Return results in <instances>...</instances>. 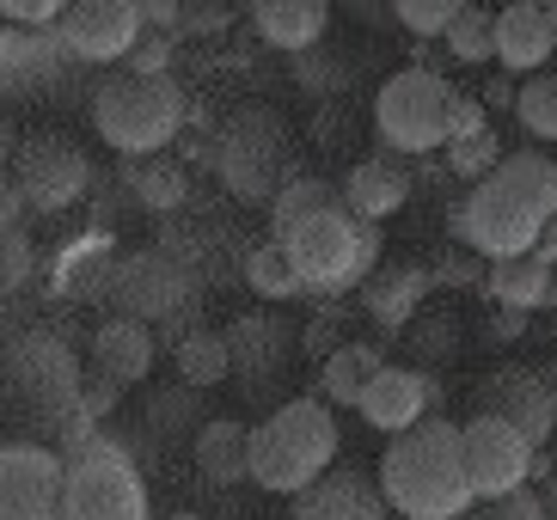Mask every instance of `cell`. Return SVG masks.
Instances as JSON below:
<instances>
[{
  "instance_id": "6da1fadb",
  "label": "cell",
  "mask_w": 557,
  "mask_h": 520,
  "mask_svg": "<svg viewBox=\"0 0 557 520\" xmlns=\"http://www.w3.org/2000/svg\"><path fill=\"white\" fill-rule=\"evenodd\" d=\"M557 221V165L545 153H508L484 184L454 202V239L484 263L533 258Z\"/></svg>"
},
{
  "instance_id": "7a4b0ae2",
  "label": "cell",
  "mask_w": 557,
  "mask_h": 520,
  "mask_svg": "<svg viewBox=\"0 0 557 520\" xmlns=\"http://www.w3.org/2000/svg\"><path fill=\"white\" fill-rule=\"evenodd\" d=\"M380 496L405 520H459L472 515V478H466V435L447 417H423L417 429L386 447L380 459Z\"/></svg>"
},
{
  "instance_id": "3957f363",
  "label": "cell",
  "mask_w": 557,
  "mask_h": 520,
  "mask_svg": "<svg viewBox=\"0 0 557 520\" xmlns=\"http://www.w3.org/2000/svg\"><path fill=\"white\" fill-rule=\"evenodd\" d=\"M337 417L325 398H288L251 429V484L270 496H300L337 459Z\"/></svg>"
},
{
  "instance_id": "277c9868",
  "label": "cell",
  "mask_w": 557,
  "mask_h": 520,
  "mask_svg": "<svg viewBox=\"0 0 557 520\" xmlns=\"http://www.w3.org/2000/svg\"><path fill=\"white\" fill-rule=\"evenodd\" d=\"M81 361L55 331H18L0 349V405H13L25 423L67 435L81 417Z\"/></svg>"
},
{
  "instance_id": "5b68a950",
  "label": "cell",
  "mask_w": 557,
  "mask_h": 520,
  "mask_svg": "<svg viewBox=\"0 0 557 520\" xmlns=\"http://www.w3.org/2000/svg\"><path fill=\"white\" fill-rule=\"evenodd\" d=\"M270 245H282V258L295 263L300 294H344V288H361L380 270V227H368L344 202L307 214L300 227H288Z\"/></svg>"
},
{
  "instance_id": "8992f818",
  "label": "cell",
  "mask_w": 557,
  "mask_h": 520,
  "mask_svg": "<svg viewBox=\"0 0 557 520\" xmlns=\"http://www.w3.org/2000/svg\"><path fill=\"white\" fill-rule=\"evenodd\" d=\"M92 129L104 135V147H116L123 160H160V147L178 141L184 129V92L178 81H141V74H111L92 92Z\"/></svg>"
},
{
  "instance_id": "52a82bcc",
  "label": "cell",
  "mask_w": 557,
  "mask_h": 520,
  "mask_svg": "<svg viewBox=\"0 0 557 520\" xmlns=\"http://www.w3.org/2000/svg\"><path fill=\"white\" fill-rule=\"evenodd\" d=\"M62 520H148V478L111 435L62 454Z\"/></svg>"
},
{
  "instance_id": "ba28073f",
  "label": "cell",
  "mask_w": 557,
  "mask_h": 520,
  "mask_svg": "<svg viewBox=\"0 0 557 520\" xmlns=\"http://www.w3.org/2000/svg\"><path fill=\"white\" fill-rule=\"evenodd\" d=\"M454 92L435 67H398L393 81L380 86L374 98V129L393 153H435L447 147V111H454Z\"/></svg>"
},
{
  "instance_id": "9c48e42d",
  "label": "cell",
  "mask_w": 557,
  "mask_h": 520,
  "mask_svg": "<svg viewBox=\"0 0 557 520\" xmlns=\"http://www.w3.org/2000/svg\"><path fill=\"white\" fill-rule=\"evenodd\" d=\"M104 300L116 307V319H135V325L190 319V307H197V276L172 251H129V258L111 263Z\"/></svg>"
},
{
  "instance_id": "30bf717a",
  "label": "cell",
  "mask_w": 557,
  "mask_h": 520,
  "mask_svg": "<svg viewBox=\"0 0 557 520\" xmlns=\"http://www.w3.org/2000/svg\"><path fill=\"white\" fill-rule=\"evenodd\" d=\"M214 172L246 202H276L282 178V123L270 111H239L214 135Z\"/></svg>"
},
{
  "instance_id": "8fae6325",
  "label": "cell",
  "mask_w": 557,
  "mask_h": 520,
  "mask_svg": "<svg viewBox=\"0 0 557 520\" xmlns=\"http://www.w3.org/2000/svg\"><path fill=\"white\" fill-rule=\"evenodd\" d=\"M13 190L25 209L62 214L92 190V165H86V153L67 135H37V141H25L13 153Z\"/></svg>"
},
{
  "instance_id": "7c38bea8",
  "label": "cell",
  "mask_w": 557,
  "mask_h": 520,
  "mask_svg": "<svg viewBox=\"0 0 557 520\" xmlns=\"http://www.w3.org/2000/svg\"><path fill=\"white\" fill-rule=\"evenodd\" d=\"M459 435H466V478H472V496L478 503H496V496H515V490H527V478H533V441L521 435V429L496 423V417H466L459 423Z\"/></svg>"
},
{
  "instance_id": "4fadbf2b",
  "label": "cell",
  "mask_w": 557,
  "mask_h": 520,
  "mask_svg": "<svg viewBox=\"0 0 557 520\" xmlns=\"http://www.w3.org/2000/svg\"><path fill=\"white\" fill-rule=\"evenodd\" d=\"M0 520H62V454L44 441H0Z\"/></svg>"
},
{
  "instance_id": "5bb4252c",
  "label": "cell",
  "mask_w": 557,
  "mask_h": 520,
  "mask_svg": "<svg viewBox=\"0 0 557 520\" xmlns=\"http://www.w3.org/2000/svg\"><path fill=\"white\" fill-rule=\"evenodd\" d=\"M478 417H496V423L521 429L533 447L557 435V386L540 368H496V374L478 380Z\"/></svg>"
},
{
  "instance_id": "9a60e30c",
  "label": "cell",
  "mask_w": 557,
  "mask_h": 520,
  "mask_svg": "<svg viewBox=\"0 0 557 520\" xmlns=\"http://www.w3.org/2000/svg\"><path fill=\"white\" fill-rule=\"evenodd\" d=\"M141 7L135 0H81L67 7L55 37L74 62H129V49L141 44Z\"/></svg>"
},
{
  "instance_id": "2e32d148",
  "label": "cell",
  "mask_w": 557,
  "mask_h": 520,
  "mask_svg": "<svg viewBox=\"0 0 557 520\" xmlns=\"http://www.w3.org/2000/svg\"><path fill=\"white\" fill-rule=\"evenodd\" d=\"M442 405V386L423 374V368H380L368 386H361V423L380 429V435H405Z\"/></svg>"
},
{
  "instance_id": "e0dca14e",
  "label": "cell",
  "mask_w": 557,
  "mask_h": 520,
  "mask_svg": "<svg viewBox=\"0 0 557 520\" xmlns=\"http://www.w3.org/2000/svg\"><path fill=\"white\" fill-rule=\"evenodd\" d=\"M295 520H386L380 478H368L361 466H331L295 496Z\"/></svg>"
},
{
  "instance_id": "ac0fdd59",
  "label": "cell",
  "mask_w": 557,
  "mask_h": 520,
  "mask_svg": "<svg viewBox=\"0 0 557 520\" xmlns=\"http://www.w3.org/2000/svg\"><path fill=\"white\" fill-rule=\"evenodd\" d=\"M429 294H435V276L423 263H380L374 276L361 282V312L380 331H405V325H417Z\"/></svg>"
},
{
  "instance_id": "d6986e66",
  "label": "cell",
  "mask_w": 557,
  "mask_h": 520,
  "mask_svg": "<svg viewBox=\"0 0 557 520\" xmlns=\"http://www.w3.org/2000/svg\"><path fill=\"white\" fill-rule=\"evenodd\" d=\"M552 55H557L552 7L515 0V7H503V13H496V62H503L508 74H540Z\"/></svg>"
},
{
  "instance_id": "ffe728a7",
  "label": "cell",
  "mask_w": 557,
  "mask_h": 520,
  "mask_svg": "<svg viewBox=\"0 0 557 520\" xmlns=\"http://www.w3.org/2000/svg\"><path fill=\"white\" fill-rule=\"evenodd\" d=\"M221 337H227L233 374L246 380V386H263L282 361L295 356V331L282 325V319H270V312H246V319H233Z\"/></svg>"
},
{
  "instance_id": "44dd1931",
  "label": "cell",
  "mask_w": 557,
  "mask_h": 520,
  "mask_svg": "<svg viewBox=\"0 0 557 520\" xmlns=\"http://www.w3.org/2000/svg\"><path fill=\"white\" fill-rule=\"evenodd\" d=\"M92 374L116 380V386H141L153 374V325L135 319H104L92 331Z\"/></svg>"
},
{
  "instance_id": "7402d4cb",
  "label": "cell",
  "mask_w": 557,
  "mask_h": 520,
  "mask_svg": "<svg viewBox=\"0 0 557 520\" xmlns=\"http://www.w3.org/2000/svg\"><path fill=\"white\" fill-rule=\"evenodd\" d=\"M251 25H258V37L270 49L307 55V49H319V37H325L331 7L325 0H258V7H251Z\"/></svg>"
},
{
  "instance_id": "603a6c76",
  "label": "cell",
  "mask_w": 557,
  "mask_h": 520,
  "mask_svg": "<svg viewBox=\"0 0 557 520\" xmlns=\"http://www.w3.org/2000/svg\"><path fill=\"white\" fill-rule=\"evenodd\" d=\"M405 196H410V172L398 165V153H386V160H361L356 172L344 178V209L361 214L368 227H380L386 214L405 209Z\"/></svg>"
},
{
  "instance_id": "cb8c5ba5",
  "label": "cell",
  "mask_w": 557,
  "mask_h": 520,
  "mask_svg": "<svg viewBox=\"0 0 557 520\" xmlns=\"http://www.w3.org/2000/svg\"><path fill=\"white\" fill-rule=\"evenodd\" d=\"M190 459H197V472L209 478L214 490H233L251 478V429L233 423V417H209L202 435L190 441Z\"/></svg>"
},
{
  "instance_id": "d4e9b609",
  "label": "cell",
  "mask_w": 557,
  "mask_h": 520,
  "mask_svg": "<svg viewBox=\"0 0 557 520\" xmlns=\"http://www.w3.org/2000/svg\"><path fill=\"white\" fill-rule=\"evenodd\" d=\"M552 288H557V270L540 258H508V263H491V276H484V294H491L503 312H540L552 307Z\"/></svg>"
},
{
  "instance_id": "484cf974",
  "label": "cell",
  "mask_w": 557,
  "mask_h": 520,
  "mask_svg": "<svg viewBox=\"0 0 557 520\" xmlns=\"http://www.w3.org/2000/svg\"><path fill=\"white\" fill-rule=\"evenodd\" d=\"M386 361H380L374 343H337L325 356V368H319V398H325L331 410L337 405H361V386L380 374Z\"/></svg>"
},
{
  "instance_id": "4316f807",
  "label": "cell",
  "mask_w": 557,
  "mask_h": 520,
  "mask_svg": "<svg viewBox=\"0 0 557 520\" xmlns=\"http://www.w3.org/2000/svg\"><path fill=\"white\" fill-rule=\"evenodd\" d=\"M123 190L141 202L148 214H172L184 209V196H190V178H184V165L178 160H129L123 165Z\"/></svg>"
},
{
  "instance_id": "83f0119b",
  "label": "cell",
  "mask_w": 557,
  "mask_h": 520,
  "mask_svg": "<svg viewBox=\"0 0 557 520\" xmlns=\"http://www.w3.org/2000/svg\"><path fill=\"white\" fill-rule=\"evenodd\" d=\"M172 356H178V380L190 392H209V386H221V380L233 374V356H227V337H221V331L190 325L178 343H172Z\"/></svg>"
},
{
  "instance_id": "f1b7e54d",
  "label": "cell",
  "mask_w": 557,
  "mask_h": 520,
  "mask_svg": "<svg viewBox=\"0 0 557 520\" xmlns=\"http://www.w3.org/2000/svg\"><path fill=\"white\" fill-rule=\"evenodd\" d=\"M331 202H344V190H331L325 178H288L276 190V202H270V239H282L288 227H300L307 214H319V209H331Z\"/></svg>"
},
{
  "instance_id": "f546056e",
  "label": "cell",
  "mask_w": 557,
  "mask_h": 520,
  "mask_svg": "<svg viewBox=\"0 0 557 520\" xmlns=\"http://www.w3.org/2000/svg\"><path fill=\"white\" fill-rule=\"evenodd\" d=\"M111 239H99V233H92V239H74L67 245V258H62V270H55V288L62 294H74V300H81L86 288L92 294H104V282H111Z\"/></svg>"
},
{
  "instance_id": "4dcf8cb0",
  "label": "cell",
  "mask_w": 557,
  "mask_h": 520,
  "mask_svg": "<svg viewBox=\"0 0 557 520\" xmlns=\"http://www.w3.org/2000/svg\"><path fill=\"white\" fill-rule=\"evenodd\" d=\"M148 435H153V441H197V435H202L197 392L184 386V380L148 398Z\"/></svg>"
},
{
  "instance_id": "1f68e13d",
  "label": "cell",
  "mask_w": 557,
  "mask_h": 520,
  "mask_svg": "<svg viewBox=\"0 0 557 520\" xmlns=\"http://www.w3.org/2000/svg\"><path fill=\"white\" fill-rule=\"evenodd\" d=\"M447 55L454 62H496V13H484V7H459V18L447 25Z\"/></svg>"
},
{
  "instance_id": "d6a6232c",
  "label": "cell",
  "mask_w": 557,
  "mask_h": 520,
  "mask_svg": "<svg viewBox=\"0 0 557 520\" xmlns=\"http://www.w3.org/2000/svg\"><path fill=\"white\" fill-rule=\"evenodd\" d=\"M515 123L533 141H557V74H533L515 98Z\"/></svg>"
},
{
  "instance_id": "836d02e7",
  "label": "cell",
  "mask_w": 557,
  "mask_h": 520,
  "mask_svg": "<svg viewBox=\"0 0 557 520\" xmlns=\"http://www.w3.org/2000/svg\"><path fill=\"white\" fill-rule=\"evenodd\" d=\"M246 282H251V294H263V300H295L300 294V276H295V263L282 258V245H258V251H251Z\"/></svg>"
},
{
  "instance_id": "e575fe53",
  "label": "cell",
  "mask_w": 557,
  "mask_h": 520,
  "mask_svg": "<svg viewBox=\"0 0 557 520\" xmlns=\"http://www.w3.org/2000/svg\"><path fill=\"white\" fill-rule=\"evenodd\" d=\"M503 160H508V153H503V141H496V129H484V135H472V141L447 147V172H454V178H466V184H484Z\"/></svg>"
},
{
  "instance_id": "d590c367",
  "label": "cell",
  "mask_w": 557,
  "mask_h": 520,
  "mask_svg": "<svg viewBox=\"0 0 557 520\" xmlns=\"http://www.w3.org/2000/svg\"><path fill=\"white\" fill-rule=\"evenodd\" d=\"M393 18L410 37H447V25L459 18V0H398Z\"/></svg>"
},
{
  "instance_id": "8d00e7d4",
  "label": "cell",
  "mask_w": 557,
  "mask_h": 520,
  "mask_svg": "<svg viewBox=\"0 0 557 520\" xmlns=\"http://www.w3.org/2000/svg\"><path fill=\"white\" fill-rule=\"evenodd\" d=\"M37 270V251L25 239V227H0V294H18Z\"/></svg>"
},
{
  "instance_id": "74e56055",
  "label": "cell",
  "mask_w": 557,
  "mask_h": 520,
  "mask_svg": "<svg viewBox=\"0 0 557 520\" xmlns=\"http://www.w3.org/2000/svg\"><path fill=\"white\" fill-rule=\"evenodd\" d=\"M472 520H552V515H545V496H540V490H515V496L478 503Z\"/></svg>"
},
{
  "instance_id": "f35d334b",
  "label": "cell",
  "mask_w": 557,
  "mask_h": 520,
  "mask_svg": "<svg viewBox=\"0 0 557 520\" xmlns=\"http://www.w3.org/2000/svg\"><path fill=\"white\" fill-rule=\"evenodd\" d=\"M172 49H178V37L141 32V44L129 49V74H141V81H165V67H172Z\"/></svg>"
},
{
  "instance_id": "ab89813d",
  "label": "cell",
  "mask_w": 557,
  "mask_h": 520,
  "mask_svg": "<svg viewBox=\"0 0 557 520\" xmlns=\"http://www.w3.org/2000/svg\"><path fill=\"white\" fill-rule=\"evenodd\" d=\"M67 7L55 0H0V25H13V32H44V25H62Z\"/></svg>"
},
{
  "instance_id": "60d3db41",
  "label": "cell",
  "mask_w": 557,
  "mask_h": 520,
  "mask_svg": "<svg viewBox=\"0 0 557 520\" xmlns=\"http://www.w3.org/2000/svg\"><path fill=\"white\" fill-rule=\"evenodd\" d=\"M484 98H472V92H454V111H447V147L454 141H472V135H484L491 123H484Z\"/></svg>"
},
{
  "instance_id": "b9f144b4",
  "label": "cell",
  "mask_w": 557,
  "mask_h": 520,
  "mask_svg": "<svg viewBox=\"0 0 557 520\" xmlns=\"http://www.w3.org/2000/svg\"><path fill=\"white\" fill-rule=\"evenodd\" d=\"M116 398H123V386H116V380H104V374H86L81 380V417L92 429H104V417L116 410Z\"/></svg>"
},
{
  "instance_id": "7bdbcfd3",
  "label": "cell",
  "mask_w": 557,
  "mask_h": 520,
  "mask_svg": "<svg viewBox=\"0 0 557 520\" xmlns=\"http://www.w3.org/2000/svg\"><path fill=\"white\" fill-rule=\"evenodd\" d=\"M410 349L423 361L454 356V319H429V325H410Z\"/></svg>"
},
{
  "instance_id": "ee69618b",
  "label": "cell",
  "mask_w": 557,
  "mask_h": 520,
  "mask_svg": "<svg viewBox=\"0 0 557 520\" xmlns=\"http://www.w3.org/2000/svg\"><path fill=\"white\" fill-rule=\"evenodd\" d=\"M429 276H435V288H472V282H484L491 270H484V258H472V251H459V258L435 263Z\"/></svg>"
},
{
  "instance_id": "f6af8a7d",
  "label": "cell",
  "mask_w": 557,
  "mask_h": 520,
  "mask_svg": "<svg viewBox=\"0 0 557 520\" xmlns=\"http://www.w3.org/2000/svg\"><path fill=\"white\" fill-rule=\"evenodd\" d=\"M227 7H184V18H178V37H190V32H221L227 25Z\"/></svg>"
},
{
  "instance_id": "bcb514c9",
  "label": "cell",
  "mask_w": 557,
  "mask_h": 520,
  "mask_svg": "<svg viewBox=\"0 0 557 520\" xmlns=\"http://www.w3.org/2000/svg\"><path fill=\"white\" fill-rule=\"evenodd\" d=\"M515 98H521V86L491 81V86H484V111H515Z\"/></svg>"
},
{
  "instance_id": "7dc6e473",
  "label": "cell",
  "mask_w": 557,
  "mask_h": 520,
  "mask_svg": "<svg viewBox=\"0 0 557 520\" xmlns=\"http://www.w3.org/2000/svg\"><path fill=\"white\" fill-rule=\"evenodd\" d=\"M521 331H527V319H521V312H496L491 337H496V343H508V337H521Z\"/></svg>"
},
{
  "instance_id": "c3c4849f",
  "label": "cell",
  "mask_w": 557,
  "mask_h": 520,
  "mask_svg": "<svg viewBox=\"0 0 557 520\" xmlns=\"http://www.w3.org/2000/svg\"><path fill=\"white\" fill-rule=\"evenodd\" d=\"M540 496H545V515L557 520V454H552V472L540 478Z\"/></svg>"
},
{
  "instance_id": "681fc988",
  "label": "cell",
  "mask_w": 557,
  "mask_h": 520,
  "mask_svg": "<svg viewBox=\"0 0 557 520\" xmlns=\"http://www.w3.org/2000/svg\"><path fill=\"white\" fill-rule=\"evenodd\" d=\"M533 258H540V263H552V270H557V221L545 227V239H540V251H533Z\"/></svg>"
},
{
  "instance_id": "f907efd6",
  "label": "cell",
  "mask_w": 557,
  "mask_h": 520,
  "mask_svg": "<svg viewBox=\"0 0 557 520\" xmlns=\"http://www.w3.org/2000/svg\"><path fill=\"white\" fill-rule=\"evenodd\" d=\"M0 153H13V129L7 123H0Z\"/></svg>"
},
{
  "instance_id": "816d5d0a",
  "label": "cell",
  "mask_w": 557,
  "mask_h": 520,
  "mask_svg": "<svg viewBox=\"0 0 557 520\" xmlns=\"http://www.w3.org/2000/svg\"><path fill=\"white\" fill-rule=\"evenodd\" d=\"M165 520H202V515H184V508H178V515H165Z\"/></svg>"
},
{
  "instance_id": "f5cc1de1",
  "label": "cell",
  "mask_w": 557,
  "mask_h": 520,
  "mask_svg": "<svg viewBox=\"0 0 557 520\" xmlns=\"http://www.w3.org/2000/svg\"><path fill=\"white\" fill-rule=\"evenodd\" d=\"M552 25H557V0H552Z\"/></svg>"
}]
</instances>
